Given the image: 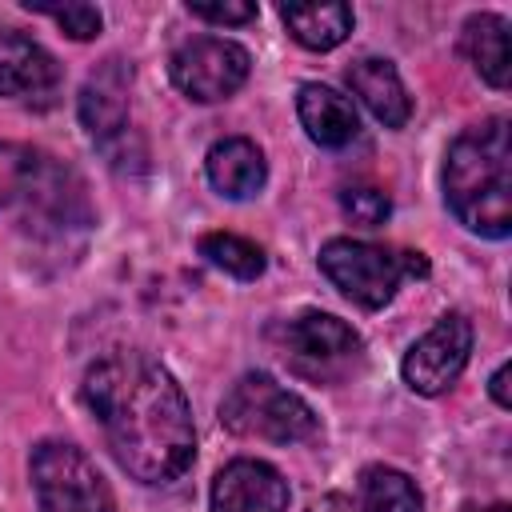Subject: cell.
<instances>
[{"label": "cell", "mask_w": 512, "mask_h": 512, "mask_svg": "<svg viewBox=\"0 0 512 512\" xmlns=\"http://www.w3.org/2000/svg\"><path fill=\"white\" fill-rule=\"evenodd\" d=\"M80 396L132 480L172 484L188 472L196 456L192 408L160 360L116 348L84 372Z\"/></svg>", "instance_id": "cell-1"}, {"label": "cell", "mask_w": 512, "mask_h": 512, "mask_svg": "<svg viewBox=\"0 0 512 512\" xmlns=\"http://www.w3.org/2000/svg\"><path fill=\"white\" fill-rule=\"evenodd\" d=\"M444 200L452 216L488 240L512 232V136L504 116L464 128L444 156Z\"/></svg>", "instance_id": "cell-2"}, {"label": "cell", "mask_w": 512, "mask_h": 512, "mask_svg": "<svg viewBox=\"0 0 512 512\" xmlns=\"http://www.w3.org/2000/svg\"><path fill=\"white\" fill-rule=\"evenodd\" d=\"M320 272L352 304H360V308H384L408 276H428V260L420 252H404V248H388V244H368V240L336 236V240H328L320 248Z\"/></svg>", "instance_id": "cell-3"}, {"label": "cell", "mask_w": 512, "mask_h": 512, "mask_svg": "<svg viewBox=\"0 0 512 512\" xmlns=\"http://www.w3.org/2000/svg\"><path fill=\"white\" fill-rule=\"evenodd\" d=\"M220 424L236 436L268 444H296L316 436V412L268 372H248L228 388L220 404Z\"/></svg>", "instance_id": "cell-4"}, {"label": "cell", "mask_w": 512, "mask_h": 512, "mask_svg": "<svg viewBox=\"0 0 512 512\" xmlns=\"http://www.w3.org/2000/svg\"><path fill=\"white\" fill-rule=\"evenodd\" d=\"M40 512H116V496L92 456L68 440H40L28 460Z\"/></svg>", "instance_id": "cell-5"}, {"label": "cell", "mask_w": 512, "mask_h": 512, "mask_svg": "<svg viewBox=\"0 0 512 512\" xmlns=\"http://www.w3.org/2000/svg\"><path fill=\"white\" fill-rule=\"evenodd\" d=\"M280 356L292 364V372L336 384L364 360V340L352 324H344L332 312H300L276 328Z\"/></svg>", "instance_id": "cell-6"}, {"label": "cell", "mask_w": 512, "mask_h": 512, "mask_svg": "<svg viewBox=\"0 0 512 512\" xmlns=\"http://www.w3.org/2000/svg\"><path fill=\"white\" fill-rule=\"evenodd\" d=\"M168 72H172V84L188 100L216 104V100H228L232 92L244 88V80L252 72V56L236 40H224V36H192V40H184L172 52Z\"/></svg>", "instance_id": "cell-7"}, {"label": "cell", "mask_w": 512, "mask_h": 512, "mask_svg": "<svg viewBox=\"0 0 512 512\" xmlns=\"http://www.w3.org/2000/svg\"><path fill=\"white\" fill-rule=\"evenodd\" d=\"M472 356V324L464 312H444L408 352H404V364H400V376L412 392L420 396H440L448 392L464 364Z\"/></svg>", "instance_id": "cell-8"}, {"label": "cell", "mask_w": 512, "mask_h": 512, "mask_svg": "<svg viewBox=\"0 0 512 512\" xmlns=\"http://www.w3.org/2000/svg\"><path fill=\"white\" fill-rule=\"evenodd\" d=\"M60 92V64L20 28L0 24V100L52 104Z\"/></svg>", "instance_id": "cell-9"}, {"label": "cell", "mask_w": 512, "mask_h": 512, "mask_svg": "<svg viewBox=\"0 0 512 512\" xmlns=\"http://www.w3.org/2000/svg\"><path fill=\"white\" fill-rule=\"evenodd\" d=\"M288 480L252 456L224 464L212 480V512H288Z\"/></svg>", "instance_id": "cell-10"}, {"label": "cell", "mask_w": 512, "mask_h": 512, "mask_svg": "<svg viewBox=\"0 0 512 512\" xmlns=\"http://www.w3.org/2000/svg\"><path fill=\"white\" fill-rule=\"evenodd\" d=\"M80 124L100 148H112V140L128 136V72L120 60H108L80 88Z\"/></svg>", "instance_id": "cell-11"}, {"label": "cell", "mask_w": 512, "mask_h": 512, "mask_svg": "<svg viewBox=\"0 0 512 512\" xmlns=\"http://www.w3.org/2000/svg\"><path fill=\"white\" fill-rule=\"evenodd\" d=\"M348 88L352 96L384 124V128H404L408 116H412V100L404 92V80L396 72L392 60H380V56H364L348 68Z\"/></svg>", "instance_id": "cell-12"}, {"label": "cell", "mask_w": 512, "mask_h": 512, "mask_svg": "<svg viewBox=\"0 0 512 512\" xmlns=\"http://www.w3.org/2000/svg\"><path fill=\"white\" fill-rule=\"evenodd\" d=\"M296 112H300V124H304L308 140L320 144V148H344L360 132V116H356L352 100L340 96L328 84H316V80L312 84H300Z\"/></svg>", "instance_id": "cell-13"}, {"label": "cell", "mask_w": 512, "mask_h": 512, "mask_svg": "<svg viewBox=\"0 0 512 512\" xmlns=\"http://www.w3.org/2000/svg\"><path fill=\"white\" fill-rule=\"evenodd\" d=\"M204 172H208V184L228 196V200H248L264 188L268 180V164H264V152L248 140V136H228V140H216L204 156Z\"/></svg>", "instance_id": "cell-14"}, {"label": "cell", "mask_w": 512, "mask_h": 512, "mask_svg": "<svg viewBox=\"0 0 512 512\" xmlns=\"http://www.w3.org/2000/svg\"><path fill=\"white\" fill-rule=\"evenodd\" d=\"M460 48L472 60V68L492 84V88H508V20L496 12H476L464 20L460 32Z\"/></svg>", "instance_id": "cell-15"}, {"label": "cell", "mask_w": 512, "mask_h": 512, "mask_svg": "<svg viewBox=\"0 0 512 512\" xmlns=\"http://www.w3.org/2000/svg\"><path fill=\"white\" fill-rule=\"evenodd\" d=\"M280 20L292 32V40L312 52H328V48L344 44L356 24L348 4H284Z\"/></svg>", "instance_id": "cell-16"}, {"label": "cell", "mask_w": 512, "mask_h": 512, "mask_svg": "<svg viewBox=\"0 0 512 512\" xmlns=\"http://www.w3.org/2000/svg\"><path fill=\"white\" fill-rule=\"evenodd\" d=\"M360 512H424V496L408 472L368 464L360 472Z\"/></svg>", "instance_id": "cell-17"}, {"label": "cell", "mask_w": 512, "mask_h": 512, "mask_svg": "<svg viewBox=\"0 0 512 512\" xmlns=\"http://www.w3.org/2000/svg\"><path fill=\"white\" fill-rule=\"evenodd\" d=\"M52 156L28 148V144H8L0 140V208H16V204H28L44 168H48Z\"/></svg>", "instance_id": "cell-18"}, {"label": "cell", "mask_w": 512, "mask_h": 512, "mask_svg": "<svg viewBox=\"0 0 512 512\" xmlns=\"http://www.w3.org/2000/svg\"><path fill=\"white\" fill-rule=\"evenodd\" d=\"M196 248H200V256L212 268H224L236 280H256L264 272V264H268L264 260V248L252 244V240H244V236H236V232H204Z\"/></svg>", "instance_id": "cell-19"}, {"label": "cell", "mask_w": 512, "mask_h": 512, "mask_svg": "<svg viewBox=\"0 0 512 512\" xmlns=\"http://www.w3.org/2000/svg\"><path fill=\"white\" fill-rule=\"evenodd\" d=\"M28 12H36V16H48V20H56L72 40H92L96 32H100V24H104V16H100V8H92V4H24Z\"/></svg>", "instance_id": "cell-20"}, {"label": "cell", "mask_w": 512, "mask_h": 512, "mask_svg": "<svg viewBox=\"0 0 512 512\" xmlns=\"http://www.w3.org/2000/svg\"><path fill=\"white\" fill-rule=\"evenodd\" d=\"M340 208H344L348 220H356V224H364V228H376V224L388 220L392 200H388L380 188H344V192H340Z\"/></svg>", "instance_id": "cell-21"}, {"label": "cell", "mask_w": 512, "mask_h": 512, "mask_svg": "<svg viewBox=\"0 0 512 512\" xmlns=\"http://www.w3.org/2000/svg\"><path fill=\"white\" fill-rule=\"evenodd\" d=\"M188 12L196 20H208V24H248V20H256V4H188Z\"/></svg>", "instance_id": "cell-22"}, {"label": "cell", "mask_w": 512, "mask_h": 512, "mask_svg": "<svg viewBox=\"0 0 512 512\" xmlns=\"http://www.w3.org/2000/svg\"><path fill=\"white\" fill-rule=\"evenodd\" d=\"M308 512H360V504L352 496H344V492H324L320 500L308 504Z\"/></svg>", "instance_id": "cell-23"}, {"label": "cell", "mask_w": 512, "mask_h": 512, "mask_svg": "<svg viewBox=\"0 0 512 512\" xmlns=\"http://www.w3.org/2000/svg\"><path fill=\"white\" fill-rule=\"evenodd\" d=\"M508 376H512V364H500L496 372H492V400L500 404V408H512V396H508Z\"/></svg>", "instance_id": "cell-24"}, {"label": "cell", "mask_w": 512, "mask_h": 512, "mask_svg": "<svg viewBox=\"0 0 512 512\" xmlns=\"http://www.w3.org/2000/svg\"><path fill=\"white\" fill-rule=\"evenodd\" d=\"M464 512H512L508 504H492V508H464Z\"/></svg>", "instance_id": "cell-25"}]
</instances>
